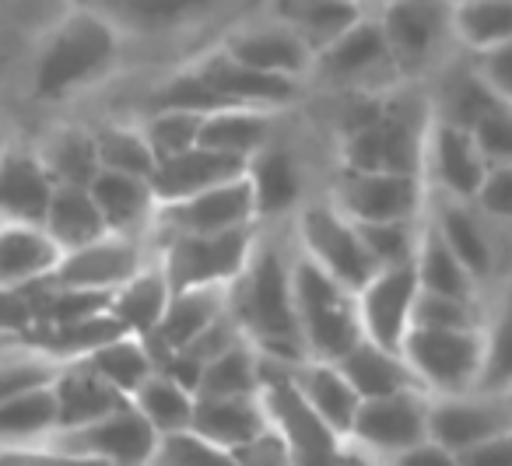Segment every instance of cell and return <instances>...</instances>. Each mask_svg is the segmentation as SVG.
Here are the masks:
<instances>
[{
  "label": "cell",
  "mask_w": 512,
  "mask_h": 466,
  "mask_svg": "<svg viewBox=\"0 0 512 466\" xmlns=\"http://www.w3.org/2000/svg\"><path fill=\"white\" fill-rule=\"evenodd\" d=\"M228 312L260 358L295 365L306 361L292 305V256L271 242H256L246 267L228 284Z\"/></svg>",
  "instance_id": "obj_1"
},
{
  "label": "cell",
  "mask_w": 512,
  "mask_h": 466,
  "mask_svg": "<svg viewBox=\"0 0 512 466\" xmlns=\"http://www.w3.org/2000/svg\"><path fill=\"white\" fill-rule=\"evenodd\" d=\"M120 29L95 8H74L50 29L32 64V95L60 99L113 67Z\"/></svg>",
  "instance_id": "obj_2"
},
{
  "label": "cell",
  "mask_w": 512,
  "mask_h": 466,
  "mask_svg": "<svg viewBox=\"0 0 512 466\" xmlns=\"http://www.w3.org/2000/svg\"><path fill=\"white\" fill-rule=\"evenodd\" d=\"M428 123H432V102H425L421 95H383L379 113L344 134L341 169L421 176Z\"/></svg>",
  "instance_id": "obj_3"
},
{
  "label": "cell",
  "mask_w": 512,
  "mask_h": 466,
  "mask_svg": "<svg viewBox=\"0 0 512 466\" xmlns=\"http://www.w3.org/2000/svg\"><path fill=\"white\" fill-rule=\"evenodd\" d=\"M292 305L306 358L341 361L362 340L355 291L316 267L306 253L292 256Z\"/></svg>",
  "instance_id": "obj_4"
},
{
  "label": "cell",
  "mask_w": 512,
  "mask_h": 466,
  "mask_svg": "<svg viewBox=\"0 0 512 466\" xmlns=\"http://www.w3.org/2000/svg\"><path fill=\"white\" fill-rule=\"evenodd\" d=\"M484 326L474 330H432L411 326L400 344V358L428 396H456L477 389L484 361Z\"/></svg>",
  "instance_id": "obj_5"
},
{
  "label": "cell",
  "mask_w": 512,
  "mask_h": 466,
  "mask_svg": "<svg viewBox=\"0 0 512 466\" xmlns=\"http://www.w3.org/2000/svg\"><path fill=\"white\" fill-rule=\"evenodd\" d=\"M256 246V225L214 235H169L158 249V267L172 291L232 284Z\"/></svg>",
  "instance_id": "obj_6"
},
{
  "label": "cell",
  "mask_w": 512,
  "mask_h": 466,
  "mask_svg": "<svg viewBox=\"0 0 512 466\" xmlns=\"http://www.w3.org/2000/svg\"><path fill=\"white\" fill-rule=\"evenodd\" d=\"M295 239H299V253H306L316 267H323L348 291H358L376 274L369 253H365L362 239L355 232V221L334 200L299 204V211H295Z\"/></svg>",
  "instance_id": "obj_7"
},
{
  "label": "cell",
  "mask_w": 512,
  "mask_h": 466,
  "mask_svg": "<svg viewBox=\"0 0 512 466\" xmlns=\"http://www.w3.org/2000/svg\"><path fill=\"white\" fill-rule=\"evenodd\" d=\"M158 431L141 417V410L130 400L102 414L99 421L85 424V428L60 431L50 435L46 442L60 445L67 452L88 456L102 466H151L158 452Z\"/></svg>",
  "instance_id": "obj_8"
},
{
  "label": "cell",
  "mask_w": 512,
  "mask_h": 466,
  "mask_svg": "<svg viewBox=\"0 0 512 466\" xmlns=\"http://www.w3.org/2000/svg\"><path fill=\"white\" fill-rule=\"evenodd\" d=\"M449 11L453 0H386L376 11L397 74H418L439 57L446 39H453Z\"/></svg>",
  "instance_id": "obj_9"
},
{
  "label": "cell",
  "mask_w": 512,
  "mask_h": 466,
  "mask_svg": "<svg viewBox=\"0 0 512 466\" xmlns=\"http://www.w3.org/2000/svg\"><path fill=\"white\" fill-rule=\"evenodd\" d=\"M144 263H151V256L148 246L141 242V235L106 232L102 239L88 242V246L60 253L57 267L50 270L46 284H53V288H74V291H116Z\"/></svg>",
  "instance_id": "obj_10"
},
{
  "label": "cell",
  "mask_w": 512,
  "mask_h": 466,
  "mask_svg": "<svg viewBox=\"0 0 512 466\" xmlns=\"http://www.w3.org/2000/svg\"><path fill=\"white\" fill-rule=\"evenodd\" d=\"M425 179L400 172H351L341 169L334 200L351 221H418L425 211Z\"/></svg>",
  "instance_id": "obj_11"
},
{
  "label": "cell",
  "mask_w": 512,
  "mask_h": 466,
  "mask_svg": "<svg viewBox=\"0 0 512 466\" xmlns=\"http://www.w3.org/2000/svg\"><path fill=\"white\" fill-rule=\"evenodd\" d=\"M256 225L253 214V193H249L246 176L228 179L221 186H211L204 193H193L176 204H158L151 214L148 232L158 235H214L232 232V228Z\"/></svg>",
  "instance_id": "obj_12"
},
{
  "label": "cell",
  "mask_w": 512,
  "mask_h": 466,
  "mask_svg": "<svg viewBox=\"0 0 512 466\" xmlns=\"http://www.w3.org/2000/svg\"><path fill=\"white\" fill-rule=\"evenodd\" d=\"M309 74L341 92H376L383 74H397L376 15H362L344 36H337L327 50L316 53Z\"/></svg>",
  "instance_id": "obj_13"
},
{
  "label": "cell",
  "mask_w": 512,
  "mask_h": 466,
  "mask_svg": "<svg viewBox=\"0 0 512 466\" xmlns=\"http://www.w3.org/2000/svg\"><path fill=\"white\" fill-rule=\"evenodd\" d=\"M428 438V393L425 389H404V393L362 400L351 421L348 442L390 459L397 452Z\"/></svg>",
  "instance_id": "obj_14"
},
{
  "label": "cell",
  "mask_w": 512,
  "mask_h": 466,
  "mask_svg": "<svg viewBox=\"0 0 512 466\" xmlns=\"http://www.w3.org/2000/svg\"><path fill=\"white\" fill-rule=\"evenodd\" d=\"M418 298L414 263L379 267L362 288L355 291V312L362 337L386 351H400L404 333L411 330V309Z\"/></svg>",
  "instance_id": "obj_15"
},
{
  "label": "cell",
  "mask_w": 512,
  "mask_h": 466,
  "mask_svg": "<svg viewBox=\"0 0 512 466\" xmlns=\"http://www.w3.org/2000/svg\"><path fill=\"white\" fill-rule=\"evenodd\" d=\"M512 431L509 393H456L428 396V438L442 449L460 452L491 435Z\"/></svg>",
  "instance_id": "obj_16"
},
{
  "label": "cell",
  "mask_w": 512,
  "mask_h": 466,
  "mask_svg": "<svg viewBox=\"0 0 512 466\" xmlns=\"http://www.w3.org/2000/svg\"><path fill=\"white\" fill-rule=\"evenodd\" d=\"M488 169L491 165L484 162L481 151L474 148L467 130L432 116L428 134H425V158H421V179L432 183V186H425L428 193H439V197H453V200H470Z\"/></svg>",
  "instance_id": "obj_17"
},
{
  "label": "cell",
  "mask_w": 512,
  "mask_h": 466,
  "mask_svg": "<svg viewBox=\"0 0 512 466\" xmlns=\"http://www.w3.org/2000/svg\"><path fill=\"white\" fill-rule=\"evenodd\" d=\"M425 204L432 207V218H425L435 228L446 249L456 260L467 267V274L477 284H488L498 274V246L495 235H491V221H484L474 211L470 200H453V197H439V193H428Z\"/></svg>",
  "instance_id": "obj_18"
},
{
  "label": "cell",
  "mask_w": 512,
  "mask_h": 466,
  "mask_svg": "<svg viewBox=\"0 0 512 466\" xmlns=\"http://www.w3.org/2000/svg\"><path fill=\"white\" fill-rule=\"evenodd\" d=\"M221 50L232 60H239V64L253 67V71L278 74V78L302 81L313 71V50H309L299 39V32L288 22H281V18L242 25V29H235L232 36L225 39Z\"/></svg>",
  "instance_id": "obj_19"
},
{
  "label": "cell",
  "mask_w": 512,
  "mask_h": 466,
  "mask_svg": "<svg viewBox=\"0 0 512 466\" xmlns=\"http://www.w3.org/2000/svg\"><path fill=\"white\" fill-rule=\"evenodd\" d=\"M193 71L204 78V85L218 95L225 106H249V109H288L302 95V81L278 78V74L253 71V67L232 60L225 50H214L200 60Z\"/></svg>",
  "instance_id": "obj_20"
},
{
  "label": "cell",
  "mask_w": 512,
  "mask_h": 466,
  "mask_svg": "<svg viewBox=\"0 0 512 466\" xmlns=\"http://www.w3.org/2000/svg\"><path fill=\"white\" fill-rule=\"evenodd\" d=\"M246 183L253 193V214L260 221H278L302 204V162L292 148L271 141L246 162Z\"/></svg>",
  "instance_id": "obj_21"
},
{
  "label": "cell",
  "mask_w": 512,
  "mask_h": 466,
  "mask_svg": "<svg viewBox=\"0 0 512 466\" xmlns=\"http://www.w3.org/2000/svg\"><path fill=\"white\" fill-rule=\"evenodd\" d=\"M239 176H246V158L221 155V151L200 148L197 144V148L183 151V155L158 162L148 183L158 207V204H176V200H186L193 193H204L211 186H221Z\"/></svg>",
  "instance_id": "obj_22"
},
{
  "label": "cell",
  "mask_w": 512,
  "mask_h": 466,
  "mask_svg": "<svg viewBox=\"0 0 512 466\" xmlns=\"http://www.w3.org/2000/svg\"><path fill=\"white\" fill-rule=\"evenodd\" d=\"M53 186L57 183L43 169L36 151L29 148L0 151V221L43 225Z\"/></svg>",
  "instance_id": "obj_23"
},
{
  "label": "cell",
  "mask_w": 512,
  "mask_h": 466,
  "mask_svg": "<svg viewBox=\"0 0 512 466\" xmlns=\"http://www.w3.org/2000/svg\"><path fill=\"white\" fill-rule=\"evenodd\" d=\"M193 435L221 445V449H242L256 438L271 431L267 410L256 396H193L190 428Z\"/></svg>",
  "instance_id": "obj_24"
},
{
  "label": "cell",
  "mask_w": 512,
  "mask_h": 466,
  "mask_svg": "<svg viewBox=\"0 0 512 466\" xmlns=\"http://www.w3.org/2000/svg\"><path fill=\"white\" fill-rule=\"evenodd\" d=\"M50 386H53V400H57V431H53V435L85 428V424L99 421L102 414H109V410L127 400V396L116 393L106 379H99V375L88 368L85 358L60 361Z\"/></svg>",
  "instance_id": "obj_25"
},
{
  "label": "cell",
  "mask_w": 512,
  "mask_h": 466,
  "mask_svg": "<svg viewBox=\"0 0 512 466\" xmlns=\"http://www.w3.org/2000/svg\"><path fill=\"white\" fill-rule=\"evenodd\" d=\"M225 309H228V284L172 291L169 302H165L162 319H158V326H155V333H151L144 344L151 347L155 361L162 358V354L183 351V347Z\"/></svg>",
  "instance_id": "obj_26"
},
{
  "label": "cell",
  "mask_w": 512,
  "mask_h": 466,
  "mask_svg": "<svg viewBox=\"0 0 512 466\" xmlns=\"http://www.w3.org/2000/svg\"><path fill=\"white\" fill-rule=\"evenodd\" d=\"M288 375H292L302 400L316 410V417L344 442L362 400H358V393L351 389V382L344 379L337 361H316V358L295 361V365L288 368Z\"/></svg>",
  "instance_id": "obj_27"
},
{
  "label": "cell",
  "mask_w": 512,
  "mask_h": 466,
  "mask_svg": "<svg viewBox=\"0 0 512 466\" xmlns=\"http://www.w3.org/2000/svg\"><path fill=\"white\" fill-rule=\"evenodd\" d=\"M60 260V246L43 232V225L0 221V288H32L46 281Z\"/></svg>",
  "instance_id": "obj_28"
},
{
  "label": "cell",
  "mask_w": 512,
  "mask_h": 466,
  "mask_svg": "<svg viewBox=\"0 0 512 466\" xmlns=\"http://www.w3.org/2000/svg\"><path fill=\"white\" fill-rule=\"evenodd\" d=\"M88 193H92L95 207H99L109 232H116V235L148 232L151 214H155V197H151L148 179L99 169L92 176V183H88Z\"/></svg>",
  "instance_id": "obj_29"
},
{
  "label": "cell",
  "mask_w": 512,
  "mask_h": 466,
  "mask_svg": "<svg viewBox=\"0 0 512 466\" xmlns=\"http://www.w3.org/2000/svg\"><path fill=\"white\" fill-rule=\"evenodd\" d=\"M278 109H249V106H225L214 109L200 120V148L221 151V155L235 158H253L264 144L274 141V123H278Z\"/></svg>",
  "instance_id": "obj_30"
},
{
  "label": "cell",
  "mask_w": 512,
  "mask_h": 466,
  "mask_svg": "<svg viewBox=\"0 0 512 466\" xmlns=\"http://www.w3.org/2000/svg\"><path fill=\"white\" fill-rule=\"evenodd\" d=\"M172 288L165 281L162 267L155 263H144L130 281H123L120 288L109 295V316L123 326V333H134V337L148 340L155 333L158 319L165 312Z\"/></svg>",
  "instance_id": "obj_31"
},
{
  "label": "cell",
  "mask_w": 512,
  "mask_h": 466,
  "mask_svg": "<svg viewBox=\"0 0 512 466\" xmlns=\"http://www.w3.org/2000/svg\"><path fill=\"white\" fill-rule=\"evenodd\" d=\"M337 368L344 372V379L351 382V389L358 393V400H376V396L404 393V389H421L414 382L411 368L404 365L400 351H386V347L372 344V340H358Z\"/></svg>",
  "instance_id": "obj_32"
},
{
  "label": "cell",
  "mask_w": 512,
  "mask_h": 466,
  "mask_svg": "<svg viewBox=\"0 0 512 466\" xmlns=\"http://www.w3.org/2000/svg\"><path fill=\"white\" fill-rule=\"evenodd\" d=\"M57 431V400L50 379L0 400V449L46 442Z\"/></svg>",
  "instance_id": "obj_33"
},
{
  "label": "cell",
  "mask_w": 512,
  "mask_h": 466,
  "mask_svg": "<svg viewBox=\"0 0 512 466\" xmlns=\"http://www.w3.org/2000/svg\"><path fill=\"white\" fill-rule=\"evenodd\" d=\"M43 232L57 242L60 253H67V249H78L102 239L109 228L102 221L88 186H53L50 207H46V218H43Z\"/></svg>",
  "instance_id": "obj_34"
},
{
  "label": "cell",
  "mask_w": 512,
  "mask_h": 466,
  "mask_svg": "<svg viewBox=\"0 0 512 466\" xmlns=\"http://www.w3.org/2000/svg\"><path fill=\"white\" fill-rule=\"evenodd\" d=\"M414 277H418V291L425 295H449V298H477L481 284L467 274L460 260L446 249V242L435 235L428 221L418 228V246H414Z\"/></svg>",
  "instance_id": "obj_35"
},
{
  "label": "cell",
  "mask_w": 512,
  "mask_h": 466,
  "mask_svg": "<svg viewBox=\"0 0 512 466\" xmlns=\"http://www.w3.org/2000/svg\"><path fill=\"white\" fill-rule=\"evenodd\" d=\"M218 4L221 0H102L95 4V11H102L116 29L130 25L141 32H169L197 22Z\"/></svg>",
  "instance_id": "obj_36"
},
{
  "label": "cell",
  "mask_w": 512,
  "mask_h": 466,
  "mask_svg": "<svg viewBox=\"0 0 512 466\" xmlns=\"http://www.w3.org/2000/svg\"><path fill=\"white\" fill-rule=\"evenodd\" d=\"M449 32L470 53L512 43V0H453Z\"/></svg>",
  "instance_id": "obj_37"
},
{
  "label": "cell",
  "mask_w": 512,
  "mask_h": 466,
  "mask_svg": "<svg viewBox=\"0 0 512 466\" xmlns=\"http://www.w3.org/2000/svg\"><path fill=\"white\" fill-rule=\"evenodd\" d=\"M88 368H92L99 379H106L116 393L130 396L151 372H155V354L134 333H120V337L106 340L102 347L85 354Z\"/></svg>",
  "instance_id": "obj_38"
},
{
  "label": "cell",
  "mask_w": 512,
  "mask_h": 466,
  "mask_svg": "<svg viewBox=\"0 0 512 466\" xmlns=\"http://www.w3.org/2000/svg\"><path fill=\"white\" fill-rule=\"evenodd\" d=\"M36 155L57 186H88L95 172H99L92 130H81V127L57 130Z\"/></svg>",
  "instance_id": "obj_39"
},
{
  "label": "cell",
  "mask_w": 512,
  "mask_h": 466,
  "mask_svg": "<svg viewBox=\"0 0 512 466\" xmlns=\"http://www.w3.org/2000/svg\"><path fill=\"white\" fill-rule=\"evenodd\" d=\"M141 417L158 431V435H172V431H186L190 428V414H193V393H186L179 382H172L169 375L155 372L127 396Z\"/></svg>",
  "instance_id": "obj_40"
},
{
  "label": "cell",
  "mask_w": 512,
  "mask_h": 466,
  "mask_svg": "<svg viewBox=\"0 0 512 466\" xmlns=\"http://www.w3.org/2000/svg\"><path fill=\"white\" fill-rule=\"evenodd\" d=\"M92 141H95V162H99V169L151 179V172H155V165H158L155 151L148 148L141 127L113 123V127L92 130Z\"/></svg>",
  "instance_id": "obj_41"
},
{
  "label": "cell",
  "mask_w": 512,
  "mask_h": 466,
  "mask_svg": "<svg viewBox=\"0 0 512 466\" xmlns=\"http://www.w3.org/2000/svg\"><path fill=\"white\" fill-rule=\"evenodd\" d=\"M260 393V358L253 344H239L232 351L211 358L200 368V382L193 396H256Z\"/></svg>",
  "instance_id": "obj_42"
},
{
  "label": "cell",
  "mask_w": 512,
  "mask_h": 466,
  "mask_svg": "<svg viewBox=\"0 0 512 466\" xmlns=\"http://www.w3.org/2000/svg\"><path fill=\"white\" fill-rule=\"evenodd\" d=\"M362 15H369V11L358 8L355 0H313L309 8L295 11L292 18H281V22L292 25V29L299 32V39L316 57V53L327 50L337 36H344Z\"/></svg>",
  "instance_id": "obj_43"
},
{
  "label": "cell",
  "mask_w": 512,
  "mask_h": 466,
  "mask_svg": "<svg viewBox=\"0 0 512 466\" xmlns=\"http://www.w3.org/2000/svg\"><path fill=\"white\" fill-rule=\"evenodd\" d=\"M418 221H355V232L369 253L372 267H397V263L414 260L418 246Z\"/></svg>",
  "instance_id": "obj_44"
},
{
  "label": "cell",
  "mask_w": 512,
  "mask_h": 466,
  "mask_svg": "<svg viewBox=\"0 0 512 466\" xmlns=\"http://www.w3.org/2000/svg\"><path fill=\"white\" fill-rule=\"evenodd\" d=\"M200 120L204 113H190V109H151V116L141 123V134L158 162H165V158L197 148Z\"/></svg>",
  "instance_id": "obj_45"
},
{
  "label": "cell",
  "mask_w": 512,
  "mask_h": 466,
  "mask_svg": "<svg viewBox=\"0 0 512 466\" xmlns=\"http://www.w3.org/2000/svg\"><path fill=\"white\" fill-rule=\"evenodd\" d=\"M488 319L491 316H484L477 298L425 295V291H418L411 309V326H432V330H474Z\"/></svg>",
  "instance_id": "obj_46"
},
{
  "label": "cell",
  "mask_w": 512,
  "mask_h": 466,
  "mask_svg": "<svg viewBox=\"0 0 512 466\" xmlns=\"http://www.w3.org/2000/svg\"><path fill=\"white\" fill-rule=\"evenodd\" d=\"M151 466H239L232 449L207 442L193 431H172L158 438V452Z\"/></svg>",
  "instance_id": "obj_47"
},
{
  "label": "cell",
  "mask_w": 512,
  "mask_h": 466,
  "mask_svg": "<svg viewBox=\"0 0 512 466\" xmlns=\"http://www.w3.org/2000/svg\"><path fill=\"white\" fill-rule=\"evenodd\" d=\"M155 109H190V113H214V109H225V102L204 85L197 71H179L165 81L155 92Z\"/></svg>",
  "instance_id": "obj_48"
},
{
  "label": "cell",
  "mask_w": 512,
  "mask_h": 466,
  "mask_svg": "<svg viewBox=\"0 0 512 466\" xmlns=\"http://www.w3.org/2000/svg\"><path fill=\"white\" fill-rule=\"evenodd\" d=\"M474 148L481 151V158L488 165H509L512 162V120L509 106H495L484 116H477L467 127Z\"/></svg>",
  "instance_id": "obj_49"
},
{
  "label": "cell",
  "mask_w": 512,
  "mask_h": 466,
  "mask_svg": "<svg viewBox=\"0 0 512 466\" xmlns=\"http://www.w3.org/2000/svg\"><path fill=\"white\" fill-rule=\"evenodd\" d=\"M477 393H509V319H488Z\"/></svg>",
  "instance_id": "obj_50"
},
{
  "label": "cell",
  "mask_w": 512,
  "mask_h": 466,
  "mask_svg": "<svg viewBox=\"0 0 512 466\" xmlns=\"http://www.w3.org/2000/svg\"><path fill=\"white\" fill-rule=\"evenodd\" d=\"M470 204H474V211L481 214L484 221H491V225H498V228L509 225V214H512V162L509 165H491V169L484 172L477 193L470 197Z\"/></svg>",
  "instance_id": "obj_51"
},
{
  "label": "cell",
  "mask_w": 512,
  "mask_h": 466,
  "mask_svg": "<svg viewBox=\"0 0 512 466\" xmlns=\"http://www.w3.org/2000/svg\"><path fill=\"white\" fill-rule=\"evenodd\" d=\"M239 344H246V333H242L239 319L225 309V312H218V316H214L211 323L183 347V351L190 354V358H197L200 365H207L211 358H218V354L232 351V347H239Z\"/></svg>",
  "instance_id": "obj_52"
},
{
  "label": "cell",
  "mask_w": 512,
  "mask_h": 466,
  "mask_svg": "<svg viewBox=\"0 0 512 466\" xmlns=\"http://www.w3.org/2000/svg\"><path fill=\"white\" fill-rule=\"evenodd\" d=\"M474 64V78L488 88L495 99L509 102L512 99V43L505 46H491V50H481V53H470Z\"/></svg>",
  "instance_id": "obj_53"
},
{
  "label": "cell",
  "mask_w": 512,
  "mask_h": 466,
  "mask_svg": "<svg viewBox=\"0 0 512 466\" xmlns=\"http://www.w3.org/2000/svg\"><path fill=\"white\" fill-rule=\"evenodd\" d=\"M0 466H102L78 452H67L53 442H32V445H11L0 449Z\"/></svg>",
  "instance_id": "obj_54"
},
{
  "label": "cell",
  "mask_w": 512,
  "mask_h": 466,
  "mask_svg": "<svg viewBox=\"0 0 512 466\" xmlns=\"http://www.w3.org/2000/svg\"><path fill=\"white\" fill-rule=\"evenodd\" d=\"M57 365L43 354H25V358H15V361H0V400H8L11 393L25 386H36V382H46L53 379Z\"/></svg>",
  "instance_id": "obj_55"
},
{
  "label": "cell",
  "mask_w": 512,
  "mask_h": 466,
  "mask_svg": "<svg viewBox=\"0 0 512 466\" xmlns=\"http://www.w3.org/2000/svg\"><path fill=\"white\" fill-rule=\"evenodd\" d=\"M456 466H512V431L491 435L484 442H474L467 449L453 452Z\"/></svg>",
  "instance_id": "obj_56"
},
{
  "label": "cell",
  "mask_w": 512,
  "mask_h": 466,
  "mask_svg": "<svg viewBox=\"0 0 512 466\" xmlns=\"http://www.w3.org/2000/svg\"><path fill=\"white\" fill-rule=\"evenodd\" d=\"M235 459H239V466H292V452L274 431H264L256 442L235 449Z\"/></svg>",
  "instance_id": "obj_57"
},
{
  "label": "cell",
  "mask_w": 512,
  "mask_h": 466,
  "mask_svg": "<svg viewBox=\"0 0 512 466\" xmlns=\"http://www.w3.org/2000/svg\"><path fill=\"white\" fill-rule=\"evenodd\" d=\"M29 288H0V333H25L32 326V298H25Z\"/></svg>",
  "instance_id": "obj_58"
},
{
  "label": "cell",
  "mask_w": 512,
  "mask_h": 466,
  "mask_svg": "<svg viewBox=\"0 0 512 466\" xmlns=\"http://www.w3.org/2000/svg\"><path fill=\"white\" fill-rule=\"evenodd\" d=\"M386 466H456V456L449 449H442L439 442L425 438V442L411 445V449L397 452V456L383 459Z\"/></svg>",
  "instance_id": "obj_59"
},
{
  "label": "cell",
  "mask_w": 512,
  "mask_h": 466,
  "mask_svg": "<svg viewBox=\"0 0 512 466\" xmlns=\"http://www.w3.org/2000/svg\"><path fill=\"white\" fill-rule=\"evenodd\" d=\"M337 466H386V463L376 456V452L362 449V445H355V442L344 438L341 449H337Z\"/></svg>",
  "instance_id": "obj_60"
},
{
  "label": "cell",
  "mask_w": 512,
  "mask_h": 466,
  "mask_svg": "<svg viewBox=\"0 0 512 466\" xmlns=\"http://www.w3.org/2000/svg\"><path fill=\"white\" fill-rule=\"evenodd\" d=\"M341 449V445H337ZM337 449L330 452H292V466H337Z\"/></svg>",
  "instance_id": "obj_61"
},
{
  "label": "cell",
  "mask_w": 512,
  "mask_h": 466,
  "mask_svg": "<svg viewBox=\"0 0 512 466\" xmlns=\"http://www.w3.org/2000/svg\"><path fill=\"white\" fill-rule=\"evenodd\" d=\"M313 0H274V11H278V18H292L295 11L309 8Z\"/></svg>",
  "instance_id": "obj_62"
},
{
  "label": "cell",
  "mask_w": 512,
  "mask_h": 466,
  "mask_svg": "<svg viewBox=\"0 0 512 466\" xmlns=\"http://www.w3.org/2000/svg\"><path fill=\"white\" fill-rule=\"evenodd\" d=\"M358 8H365V11H379L386 4V0H355Z\"/></svg>",
  "instance_id": "obj_63"
},
{
  "label": "cell",
  "mask_w": 512,
  "mask_h": 466,
  "mask_svg": "<svg viewBox=\"0 0 512 466\" xmlns=\"http://www.w3.org/2000/svg\"><path fill=\"white\" fill-rule=\"evenodd\" d=\"M4 148H8V144H4V137H0V151H4Z\"/></svg>",
  "instance_id": "obj_64"
}]
</instances>
